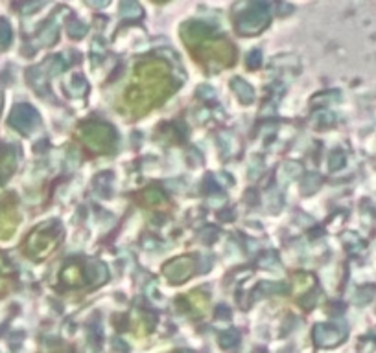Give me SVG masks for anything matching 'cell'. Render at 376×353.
<instances>
[{
    "label": "cell",
    "mask_w": 376,
    "mask_h": 353,
    "mask_svg": "<svg viewBox=\"0 0 376 353\" xmlns=\"http://www.w3.org/2000/svg\"><path fill=\"white\" fill-rule=\"evenodd\" d=\"M176 91L170 79V70L162 61H146L137 67V83L127 88L126 103L135 114L148 112L170 92Z\"/></svg>",
    "instance_id": "cell-1"
},
{
    "label": "cell",
    "mask_w": 376,
    "mask_h": 353,
    "mask_svg": "<svg viewBox=\"0 0 376 353\" xmlns=\"http://www.w3.org/2000/svg\"><path fill=\"white\" fill-rule=\"evenodd\" d=\"M87 34V26L84 22H79V20H70L69 22V35L74 37V39H82L84 35Z\"/></svg>",
    "instance_id": "cell-16"
},
{
    "label": "cell",
    "mask_w": 376,
    "mask_h": 353,
    "mask_svg": "<svg viewBox=\"0 0 376 353\" xmlns=\"http://www.w3.org/2000/svg\"><path fill=\"white\" fill-rule=\"evenodd\" d=\"M52 353H74V349L63 348V349H58V352H52Z\"/></svg>",
    "instance_id": "cell-21"
},
{
    "label": "cell",
    "mask_w": 376,
    "mask_h": 353,
    "mask_svg": "<svg viewBox=\"0 0 376 353\" xmlns=\"http://www.w3.org/2000/svg\"><path fill=\"white\" fill-rule=\"evenodd\" d=\"M78 136L93 153H109L117 142L115 129L103 121H87L78 129Z\"/></svg>",
    "instance_id": "cell-3"
},
{
    "label": "cell",
    "mask_w": 376,
    "mask_h": 353,
    "mask_svg": "<svg viewBox=\"0 0 376 353\" xmlns=\"http://www.w3.org/2000/svg\"><path fill=\"white\" fill-rule=\"evenodd\" d=\"M345 333L334 324H318L313 329V340L321 348H334L342 342Z\"/></svg>",
    "instance_id": "cell-9"
},
{
    "label": "cell",
    "mask_w": 376,
    "mask_h": 353,
    "mask_svg": "<svg viewBox=\"0 0 376 353\" xmlns=\"http://www.w3.org/2000/svg\"><path fill=\"white\" fill-rule=\"evenodd\" d=\"M6 289V278L2 276V272H0V293Z\"/></svg>",
    "instance_id": "cell-20"
},
{
    "label": "cell",
    "mask_w": 376,
    "mask_h": 353,
    "mask_svg": "<svg viewBox=\"0 0 376 353\" xmlns=\"http://www.w3.org/2000/svg\"><path fill=\"white\" fill-rule=\"evenodd\" d=\"M17 227V208L13 195L0 197V237H8Z\"/></svg>",
    "instance_id": "cell-8"
},
{
    "label": "cell",
    "mask_w": 376,
    "mask_h": 353,
    "mask_svg": "<svg viewBox=\"0 0 376 353\" xmlns=\"http://www.w3.org/2000/svg\"><path fill=\"white\" fill-rule=\"evenodd\" d=\"M37 124V112H35L34 107L26 105V103H20L13 109L10 116V126L15 127L17 131L20 133H30Z\"/></svg>",
    "instance_id": "cell-7"
},
{
    "label": "cell",
    "mask_w": 376,
    "mask_h": 353,
    "mask_svg": "<svg viewBox=\"0 0 376 353\" xmlns=\"http://www.w3.org/2000/svg\"><path fill=\"white\" fill-rule=\"evenodd\" d=\"M195 58L205 65L214 63L216 67H229L235 63V48L225 39H203L192 46Z\"/></svg>",
    "instance_id": "cell-4"
},
{
    "label": "cell",
    "mask_w": 376,
    "mask_h": 353,
    "mask_svg": "<svg viewBox=\"0 0 376 353\" xmlns=\"http://www.w3.org/2000/svg\"><path fill=\"white\" fill-rule=\"evenodd\" d=\"M13 170V156L8 149H2L0 147V182L6 180V175Z\"/></svg>",
    "instance_id": "cell-12"
},
{
    "label": "cell",
    "mask_w": 376,
    "mask_h": 353,
    "mask_svg": "<svg viewBox=\"0 0 376 353\" xmlns=\"http://www.w3.org/2000/svg\"><path fill=\"white\" fill-rule=\"evenodd\" d=\"M236 344H238V333L229 329V331H225V333L220 335V346L225 349L235 348Z\"/></svg>",
    "instance_id": "cell-15"
},
{
    "label": "cell",
    "mask_w": 376,
    "mask_h": 353,
    "mask_svg": "<svg viewBox=\"0 0 376 353\" xmlns=\"http://www.w3.org/2000/svg\"><path fill=\"white\" fill-rule=\"evenodd\" d=\"M262 65V53L259 50H253V52L247 55V68L254 70V68H259Z\"/></svg>",
    "instance_id": "cell-17"
},
{
    "label": "cell",
    "mask_w": 376,
    "mask_h": 353,
    "mask_svg": "<svg viewBox=\"0 0 376 353\" xmlns=\"http://www.w3.org/2000/svg\"><path fill=\"white\" fill-rule=\"evenodd\" d=\"M269 22L268 6L266 4H253L247 11L240 13L236 17V29L242 35H254L260 29L266 28Z\"/></svg>",
    "instance_id": "cell-5"
},
{
    "label": "cell",
    "mask_w": 376,
    "mask_h": 353,
    "mask_svg": "<svg viewBox=\"0 0 376 353\" xmlns=\"http://www.w3.org/2000/svg\"><path fill=\"white\" fill-rule=\"evenodd\" d=\"M205 293H197V291H194L190 296H188V300H190V305L194 307V309H200V313H205L207 305H209V298L207 296H203Z\"/></svg>",
    "instance_id": "cell-14"
},
{
    "label": "cell",
    "mask_w": 376,
    "mask_h": 353,
    "mask_svg": "<svg viewBox=\"0 0 376 353\" xmlns=\"http://www.w3.org/2000/svg\"><path fill=\"white\" fill-rule=\"evenodd\" d=\"M11 41V29L6 22H0V44L6 46V44Z\"/></svg>",
    "instance_id": "cell-18"
},
{
    "label": "cell",
    "mask_w": 376,
    "mask_h": 353,
    "mask_svg": "<svg viewBox=\"0 0 376 353\" xmlns=\"http://www.w3.org/2000/svg\"><path fill=\"white\" fill-rule=\"evenodd\" d=\"M195 258L192 256H181L176 258V260H171L164 265V274L167 278H170V281L174 284H181L185 281L186 278H190L192 274L195 272Z\"/></svg>",
    "instance_id": "cell-6"
},
{
    "label": "cell",
    "mask_w": 376,
    "mask_h": 353,
    "mask_svg": "<svg viewBox=\"0 0 376 353\" xmlns=\"http://www.w3.org/2000/svg\"><path fill=\"white\" fill-rule=\"evenodd\" d=\"M69 91L70 94L76 98L84 96L85 92H87V81H85L82 76H74V78L69 81Z\"/></svg>",
    "instance_id": "cell-13"
},
{
    "label": "cell",
    "mask_w": 376,
    "mask_h": 353,
    "mask_svg": "<svg viewBox=\"0 0 376 353\" xmlns=\"http://www.w3.org/2000/svg\"><path fill=\"white\" fill-rule=\"evenodd\" d=\"M231 87H233V91H235V94L238 96V100L242 103H251L254 100L253 88H251L249 83H245L244 79H240V78L233 79Z\"/></svg>",
    "instance_id": "cell-10"
},
{
    "label": "cell",
    "mask_w": 376,
    "mask_h": 353,
    "mask_svg": "<svg viewBox=\"0 0 376 353\" xmlns=\"http://www.w3.org/2000/svg\"><path fill=\"white\" fill-rule=\"evenodd\" d=\"M63 237V230L58 221H46L30 234L25 243V252L34 260H44L52 254Z\"/></svg>",
    "instance_id": "cell-2"
},
{
    "label": "cell",
    "mask_w": 376,
    "mask_h": 353,
    "mask_svg": "<svg viewBox=\"0 0 376 353\" xmlns=\"http://www.w3.org/2000/svg\"><path fill=\"white\" fill-rule=\"evenodd\" d=\"M318 182H319L318 175H308L306 179H304V182H303V189H306L308 194H312L313 189L318 188Z\"/></svg>",
    "instance_id": "cell-19"
},
{
    "label": "cell",
    "mask_w": 376,
    "mask_h": 353,
    "mask_svg": "<svg viewBox=\"0 0 376 353\" xmlns=\"http://www.w3.org/2000/svg\"><path fill=\"white\" fill-rule=\"evenodd\" d=\"M171 353H181V352H171Z\"/></svg>",
    "instance_id": "cell-22"
},
{
    "label": "cell",
    "mask_w": 376,
    "mask_h": 353,
    "mask_svg": "<svg viewBox=\"0 0 376 353\" xmlns=\"http://www.w3.org/2000/svg\"><path fill=\"white\" fill-rule=\"evenodd\" d=\"M142 203L148 204V206H159V204L167 203V197H164L161 189L150 188L142 194Z\"/></svg>",
    "instance_id": "cell-11"
}]
</instances>
